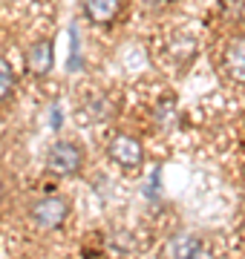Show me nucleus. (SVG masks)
<instances>
[{
	"label": "nucleus",
	"mask_w": 245,
	"mask_h": 259,
	"mask_svg": "<svg viewBox=\"0 0 245 259\" xmlns=\"http://www.w3.org/2000/svg\"><path fill=\"white\" fill-rule=\"evenodd\" d=\"M47 164H49L52 173H58V176H72L78 167L84 164V156H81V150H78L72 141H58L55 147L49 150Z\"/></svg>",
	"instance_id": "f257e3e1"
},
{
	"label": "nucleus",
	"mask_w": 245,
	"mask_h": 259,
	"mask_svg": "<svg viewBox=\"0 0 245 259\" xmlns=\"http://www.w3.org/2000/svg\"><path fill=\"white\" fill-rule=\"evenodd\" d=\"M32 216H35V225L38 228H58V225L66 219V202L58 199V196H49V199H40L35 207H32Z\"/></svg>",
	"instance_id": "f03ea898"
},
{
	"label": "nucleus",
	"mask_w": 245,
	"mask_h": 259,
	"mask_svg": "<svg viewBox=\"0 0 245 259\" xmlns=\"http://www.w3.org/2000/svg\"><path fill=\"white\" fill-rule=\"evenodd\" d=\"M110 158L121 167H136L142 161V144L133 136H115L110 141Z\"/></svg>",
	"instance_id": "7ed1b4c3"
},
{
	"label": "nucleus",
	"mask_w": 245,
	"mask_h": 259,
	"mask_svg": "<svg viewBox=\"0 0 245 259\" xmlns=\"http://www.w3.org/2000/svg\"><path fill=\"white\" fill-rule=\"evenodd\" d=\"M84 12L87 18L104 26V23H110L115 18V12H118V0H84Z\"/></svg>",
	"instance_id": "20e7f679"
},
{
	"label": "nucleus",
	"mask_w": 245,
	"mask_h": 259,
	"mask_svg": "<svg viewBox=\"0 0 245 259\" xmlns=\"http://www.w3.org/2000/svg\"><path fill=\"white\" fill-rule=\"evenodd\" d=\"M26 64H29V72H35V75H44L52 69V47H49V40L35 44V47L29 49Z\"/></svg>",
	"instance_id": "39448f33"
},
{
	"label": "nucleus",
	"mask_w": 245,
	"mask_h": 259,
	"mask_svg": "<svg viewBox=\"0 0 245 259\" xmlns=\"http://www.w3.org/2000/svg\"><path fill=\"white\" fill-rule=\"evenodd\" d=\"M168 253L170 256H202L205 253V245L196 236H179V239H173L168 245Z\"/></svg>",
	"instance_id": "423d86ee"
},
{
	"label": "nucleus",
	"mask_w": 245,
	"mask_h": 259,
	"mask_svg": "<svg viewBox=\"0 0 245 259\" xmlns=\"http://www.w3.org/2000/svg\"><path fill=\"white\" fill-rule=\"evenodd\" d=\"M225 66H228V72H231V78L245 81V40H239V44H234V47L228 49Z\"/></svg>",
	"instance_id": "0eeeda50"
},
{
	"label": "nucleus",
	"mask_w": 245,
	"mask_h": 259,
	"mask_svg": "<svg viewBox=\"0 0 245 259\" xmlns=\"http://www.w3.org/2000/svg\"><path fill=\"white\" fill-rule=\"evenodd\" d=\"M12 87H15V72L6 61H0V98H6L12 93Z\"/></svg>",
	"instance_id": "6e6552de"
}]
</instances>
